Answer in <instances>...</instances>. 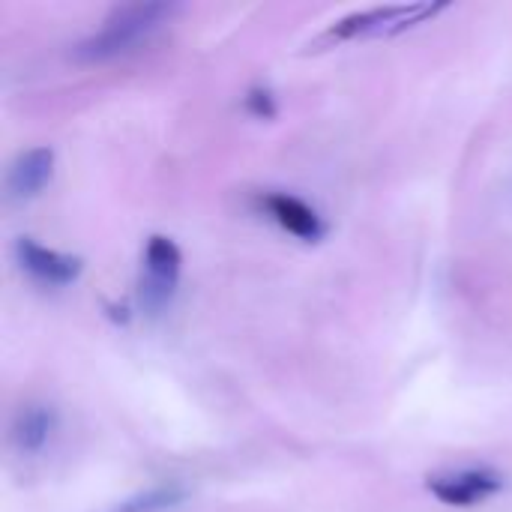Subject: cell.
<instances>
[{
	"instance_id": "8",
	"label": "cell",
	"mask_w": 512,
	"mask_h": 512,
	"mask_svg": "<svg viewBox=\"0 0 512 512\" xmlns=\"http://www.w3.org/2000/svg\"><path fill=\"white\" fill-rule=\"evenodd\" d=\"M54 426H57V417L48 405H39V402H30V405H21L12 417V426H9V441L12 447L21 453V456H36L45 450V444L51 441L54 435Z\"/></svg>"
},
{
	"instance_id": "5",
	"label": "cell",
	"mask_w": 512,
	"mask_h": 512,
	"mask_svg": "<svg viewBox=\"0 0 512 512\" xmlns=\"http://www.w3.org/2000/svg\"><path fill=\"white\" fill-rule=\"evenodd\" d=\"M15 261L33 282H39L45 288H66V285L78 282V276L84 270V261L78 255L48 249V246L36 243L33 237L15 240Z\"/></svg>"
},
{
	"instance_id": "4",
	"label": "cell",
	"mask_w": 512,
	"mask_h": 512,
	"mask_svg": "<svg viewBox=\"0 0 512 512\" xmlns=\"http://www.w3.org/2000/svg\"><path fill=\"white\" fill-rule=\"evenodd\" d=\"M426 489L447 507L471 510L495 498L504 489V477L492 468H462V471L429 477Z\"/></svg>"
},
{
	"instance_id": "7",
	"label": "cell",
	"mask_w": 512,
	"mask_h": 512,
	"mask_svg": "<svg viewBox=\"0 0 512 512\" xmlns=\"http://www.w3.org/2000/svg\"><path fill=\"white\" fill-rule=\"evenodd\" d=\"M54 177V150L39 144L24 153H18L6 171V195L12 201H30L36 198Z\"/></svg>"
},
{
	"instance_id": "9",
	"label": "cell",
	"mask_w": 512,
	"mask_h": 512,
	"mask_svg": "<svg viewBox=\"0 0 512 512\" xmlns=\"http://www.w3.org/2000/svg\"><path fill=\"white\" fill-rule=\"evenodd\" d=\"M183 501H186V489L177 483H168V486H153L147 492H138L108 512H165L180 507Z\"/></svg>"
},
{
	"instance_id": "1",
	"label": "cell",
	"mask_w": 512,
	"mask_h": 512,
	"mask_svg": "<svg viewBox=\"0 0 512 512\" xmlns=\"http://www.w3.org/2000/svg\"><path fill=\"white\" fill-rule=\"evenodd\" d=\"M177 12V3H126L117 6L96 33L72 45L69 57L75 63H105L114 57H123L135 45L147 42L171 15Z\"/></svg>"
},
{
	"instance_id": "6",
	"label": "cell",
	"mask_w": 512,
	"mask_h": 512,
	"mask_svg": "<svg viewBox=\"0 0 512 512\" xmlns=\"http://www.w3.org/2000/svg\"><path fill=\"white\" fill-rule=\"evenodd\" d=\"M258 210L267 213L282 231H288L291 237H297L303 243H318L327 231L318 210L309 207L303 198L288 195V192H264L258 198Z\"/></svg>"
},
{
	"instance_id": "10",
	"label": "cell",
	"mask_w": 512,
	"mask_h": 512,
	"mask_svg": "<svg viewBox=\"0 0 512 512\" xmlns=\"http://www.w3.org/2000/svg\"><path fill=\"white\" fill-rule=\"evenodd\" d=\"M243 102H246V111H249L252 117H258V120H273V117L279 114L276 96H273V90H270L267 84L249 87V93H246Z\"/></svg>"
},
{
	"instance_id": "3",
	"label": "cell",
	"mask_w": 512,
	"mask_h": 512,
	"mask_svg": "<svg viewBox=\"0 0 512 512\" xmlns=\"http://www.w3.org/2000/svg\"><path fill=\"white\" fill-rule=\"evenodd\" d=\"M180 270H183L180 246L165 234H153L144 246L141 279H138V300L147 315H162L171 306L180 285Z\"/></svg>"
},
{
	"instance_id": "2",
	"label": "cell",
	"mask_w": 512,
	"mask_h": 512,
	"mask_svg": "<svg viewBox=\"0 0 512 512\" xmlns=\"http://www.w3.org/2000/svg\"><path fill=\"white\" fill-rule=\"evenodd\" d=\"M447 3H393V6H375L363 12H351L339 21H333L315 42H309V51H324L360 36H393L408 27H417L438 12H444Z\"/></svg>"
}]
</instances>
